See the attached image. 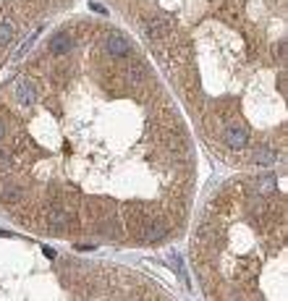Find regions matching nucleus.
I'll list each match as a JSON object with an SVG mask.
<instances>
[{
  "label": "nucleus",
  "instance_id": "9b49d317",
  "mask_svg": "<svg viewBox=\"0 0 288 301\" xmlns=\"http://www.w3.org/2000/svg\"><path fill=\"white\" fill-rule=\"evenodd\" d=\"M257 186H259V194L267 197V194H273V191H275V178L273 176H262Z\"/></svg>",
  "mask_w": 288,
  "mask_h": 301
},
{
  "label": "nucleus",
  "instance_id": "20e7f679",
  "mask_svg": "<svg viewBox=\"0 0 288 301\" xmlns=\"http://www.w3.org/2000/svg\"><path fill=\"white\" fill-rule=\"evenodd\" d=\"M226 144L230 150H244L249 144V131L244 129V126H226Z\"/></svg>",
  "mask_w": 288,
  "mask_h": 301
},
{
  "label": "nucleus",
  "instance_id": "9d476101",
  "mask_svg": "<svg viewBox=\"0 0 288 301\" xmlns=\"http://www.w3.org/2000/svg\"><path fill=\"white\" fill-rule=\"evenodd\" d=\"M13 34H16V29H13L11 21H0V48H5V45L13 40Z\"/></svg>",
  "mask_w": 288,
  "mask_h": 301
},
{
  "label": "nucleus",
  "instance_id": "4468645a",
  "mask_svg": "<svg viewBox=\"0 0 288 301\" xmlns=\"http://www.w3.org/2000/svg\"><path fill=\"white\" fill-rule=\"evenodd\" d=\"M3 136H5V123L0 121V139H3Z\"/></svg>",
  "mask_w": 288,
  "mask_h": 301
},
{
  "label": "nucleus",
  "instance_id": "39448f33",
  "mask_svg": "<svg viewBox=\"0 0 288 301\" xmlns=\"http://www.w3.org/2000/svg\"><path fill=\"white\" fill-rule=\"evenodd\" d=\"M126 217H128V223H131L136 231H139V228H142L144 223H150V220H152L150 209H147V204H142V202H131V204H128Z\"/></svg>",
  "mask_w": 288,
  "mask_h": 301
},
{
  "label": "nucleus",
  "instance_id": "7ed1b4c3",
  "mask_svg": "<svg viewBox=\"0 0 288 301\" xmlns=\"http://www.w3.org/2000/svg\"><path fill=\"white\" fill-rule=\"evenodd\" d=\"M105 50H108V55H113V58H126L128 52H131V45H128L126 37H120L118 32H110L105 37Z\"/></svg>",
  "mask_w": 288,
  "mask_h": 301
},
{
  "label": "nucleus",
  "instance_id": "f8f14e48",
  "mask_svg": "<svg viewBox=\"0 0 288 301\" xmlns=\"http://www.w3.org/2000/svg\"><path fill=\"white\" fill-rule=\"evenodd\" d=\"M126 76H128V81H131V84H139V81L144 79V68L136 63V66H131V68L126 71Z\"/></svg>",
  "mask_w": 288,
  "mask_h": 301
},
{
  "label": "nucleus",
  "instance_id": "0eeeda50",
  "mask_svg": "<svg viewBox=\"0 0 288 301\" xmlns=\"http://www.w3.org/2000/svg\"><path fill=\"white\" fill-rule=\"evenodd\" d=\"M139 233H142V236H144V239H147V241H160V239H163V236H165V233H168V228H165L163 223H157V220H155V217H152V220H150V223H144L142 228H139Z\"/></svg>",
  "mask_w": 288,
  "mask_h": 301
},
{
  "label": "nucleus",
  "instance_id": "6e6552de",
  "mask_svg": "<svg viewBox=\"0 0 288 301\" xmlns=\"http://www.w3.org/2000/svg\"><path fill=\"white\" fill-rule=\"evenodd\" d=\"M252 160L257 162V165H275V162H278V154H275V150H270V147H254Z\"/></svg>",
  "mask_w": 288,
  "mask_h": 301
},
{
  "label": "nucleus",
  "instance_id": "f257e3e1",
  "mask_svg": "<svg viewBox=\"0 0 288 301\" xmlns=\"http://www.w3.org/2000/svg\"><path fill=\"white\" fill-rule=\"evenodd\" d=\"M13 97H16L18 105L32 107V105L37 102V97H40V92H37L34 81H32L29 76H24V79H18L16 84H13Z\"/></svg>",
  "mask_w": 288,
  "mask_h": 301
},
{
  "label": "nucleus",
  "instance_id": "ddd939ff",
  "mask_svg": "<svg viewBox=\"0 0 288 301\" xmlns=\"http://www.w3.org/2000/svg\"><path fill=\"white\" fill-rule=\"evenodd\" d=\"M42 251H45V257H50V259H53V257H55V251H53V249H50V246H42Z\"/></svg>",
  "mask_w": 288,
  "mask_h": 301
},
{
  "label": "nucleus",
  "instance_id": "423d86ee",
  "mask_svg": "<svg viewBox=\"0 0 288 301\" xmlns=\"http://www.w3.org/2000/svg\"><path fill=\"white\" fill-rule=\"evenodd\" d=\"M71 48H73V40H71V34H66V32H58L50 40V52L53 55H66Z\"/></svg>",
  "mask_w": 288,
  "mask_h": 301
},
{
  "label": "nucleus",
  "instance_id": "1a4fd4ad",
  "mask_svg": "<svg viewBox=\"0 0 288 301\" xmlns=\"http://www.w3.org/2000/svg\"><path fill=\"white\" fill-rule=\"evenodd\" d=\"M24 197V189L18 184H11V181H5L3 186H0V199L3 202H18V199Z\"/></svg>",
  "mask_w": 288,
  "mask_h": 301
},
{
  "label": "nucleus",
  "instance_id": "f03ea898",
  "mask_svg": "<svg viewBox=\"0 0 288 301\" xmlns=\"http://www.w3.org/2000/svg\"><path fill=\"white\" fill-rule=\"evenodd\" d=\"M144 32L150 40H163L171 34V21L165 19V16H150V19L144 21Z\"/></svg>",
  "mask_w": 288,
  "mask_h": 301
}]
</instances>
